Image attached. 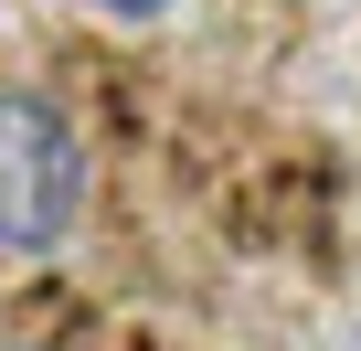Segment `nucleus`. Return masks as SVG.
<instances>
[{
  "label": "nucleus",
  "instance_id": "2",
  "mask_svg": "<svg viewBox=\"0 0 361 351\" xmlns=\"http://www.w3.org/2000/svg\"><path fill=\"white\" fill-rule=\"evenodd\" d=\"M96 11H106V22H170L180 0H96Z\"/></svg>",
  "mask_w": 361,
  "mask_h": 351
},
{
  "label": "nucleus",
  "instance_id": "1",
  "mask_svg": "<svg viewBox=\"0 0 361 351\" xmlns=\"http://www.w3.org/2000/svg\"><path fill=\"white\" fill-rule=\"evenodd\" d=\"M85 224V138L54 96L0 85V256L32 266Z\"/></svg>",
  "mask_w": 361,
  "mask_h": 351
},
{
  "label": "nucleus",
  "instance_id": "3",
  "mask_svg": "<svg viewBox=\"0 0 361 351\" xmlns=\"http://www.w3.org/2000/svg\"><path fill=\"white\" fill-rule=\"evenodd\" d=\"M340 351H361V319H350V330H340Z\"/></svg>",
  "mask_w": 361,
  "mask_h": 351
},
{
  "label": "nucleus",
  "instance_id": "4",
  "mask_svg": "<svg viewBox=\"0 0 361 351\" xmlns=\"http://www.w3.org/2000/svg\"><path fill=\"white\" fill-rule=\"evenodd\" d=\"M0 351H43V340H0Z\"/></svg>",
  "mask_w": 361,
  "mask_h": 351
}]
</instances>
